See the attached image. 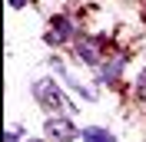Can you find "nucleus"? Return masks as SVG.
<instances>
[{"mask_svg": "<svg viewBox=\"0 0 146 142\" xmlns=\"http://www.w3.org/2000/svg\"><path fill=\"white\" fill-rule=\"evenodd\" d=\"M33 96H36V103H40L46 112H63V109H76V106H70V99L60 93V86H56L53 80H33Z\"/></svg>", "mask_w": 146, "mask_h": 142, "instance_id": "f257e3e1", "label": "nucleus"}, {"mask_svg": "<svg viewBox=\"0 0 146 142\" xmlns=\"http://www.w3.org/2000/svg\"><path fill=\"white\" fill-rule=\"evenodd\" d=\"M73 60H76V63H86V66L96 70V66L106 60V53H103V40H100V36L80 33L76 40H73Z\"/></svg>", "mask_w": 146, "mask_h": 142, "instance_id": "f03ea898", "label": "nucleus"}, {"mask_svg": "<svg viewBox=\"0 0 146 142\" xmlns=\"http://www.w3.org/2000/svg\"><path fill=\"white\" fill-rule=\"evenodd\" d=\"M43 132H46V139H53V142H73V139H80V129H76L73 119H70V116H63V112L46 116Z\"/></svg>", "mask_w": 146, "mask_h": 142, "instance_id": "7ed1b4c3", "label": "nucleus"}, {"mask_svg": "<svg viewBox=\"0 0 146 142\" xmlns=\"http://www.w3.org/2000/svg\"><path fill=\"white\" fill-rule=\"evenodd\" d=\"M76 27H73V20L70 17H63V13H60V17H53L50 20V30H46V43L50 46H63V43H73V40H76Z\"/></svg>", "mask_w": 146, "mask_h": 142, "instance_id": "20e7f679", "label": "nucleus"}, {"mask_svg": "<svg viewBox=\"0 0 146 142\" xmlns=\"http://www.w3.org/2000/svg\"><path fill=\"white\" fill-rule=\"evenodd\" d=\"M123 66H126V56L123 53H106V60L96 66V83H119Z\"/></svg>", "mask_w": 146, "mask_h": 142, "instance_id": "39448f33", "label": "nucleus"}, {"mask_svg": "<svg viewBox=\"0 0 146 142\" xmlns=\"http://www.w3.org/2000/svg\"><path fill=\"white\" fill-rule=\"evenodd\" d=\"M80 139L83 142H116V135L103 126H86V129H80Z\"/></svg>", "mask_w": 146, "mask_h": 142, "instance_id": "423d86ee", "label": "nucleus"}, {"mask_svg": "<svg viewBox=\"0 0 146 142\" xmlns=\"http://www.w3.org/2000/svg\"><path fill=\"white\" fill-rule=\"evenodd\" d=\"M3 142H20V129H17V126H13V129H7V132H3Z\"/></svg>", "mask_w": 146, "mask_h": 142, "instance_id": "0eeeda50", "label": "nucleus"}, {"mask_svg": "<svg viewBox=\"0 0 146 142\" xmlns=\"http://www.w3.org/2000/svg\"><path fill=\"white\" fill-rule=\"evenodd\" d=\"M30 3H33V0H10V7H13V10H20V7H30Z\"/></svg>", "mask_w": 146, "mask_h": 142, "instance_id": "6e6552de", "label": "nucleus"}, {"mask_svg": "<svg viewBox=\"0 0 146 142\" xmlns=\"http://www.w3.org/2000/svg\"><path fill=\"white\" fill-rule=\"evenodd\" d=\"M27 142H53V139H27Z\"/></svg>", "mask_w": 146, "mask_h": 142, "instance_id": "1a4fd4ad", "label": "nucleus"}]
</instances>
